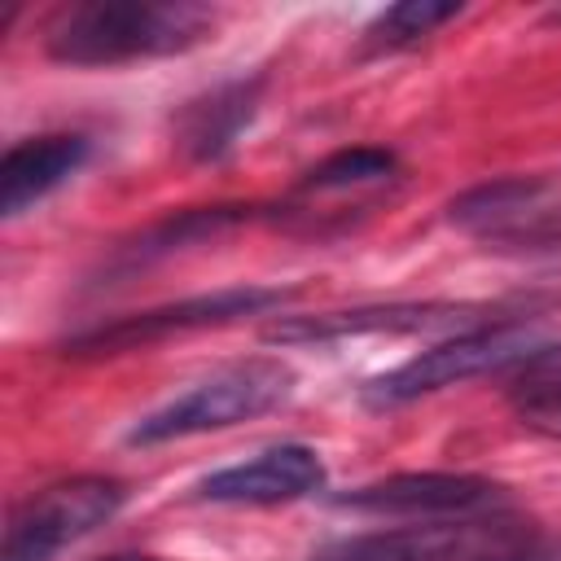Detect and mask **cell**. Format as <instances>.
Masks as SVG:
<instances>
[{"instance_id":"10","label":"cell","mask_w":561,"mask_h":561,"mask_svg":"<svg viewBox=\"0 0 561 561\" xmlns=\"http://www.w3.org/2000/svg\"><path fill=\"white\" fill-rule=\"evenodd\" d=\"M473 307L451 302H412V307H364V311H329V316H289L267 329V342H333L355 333H416L434 324H460L469 329Z\"/></svg>"},{"instance_id":"16","label":"cell","mask_w":561,"mask_h":561,"mask_svg":"<svg viewBox=\"0 0 561 561\" xmlns=\"http://www.w3.org/2000/svg\"><path fill=\"white\" fill-rule=\"evenodd\" d=\"M101 561H158V557H145V552H114V557H101Z\"/></svg>"},{"instance_id":"12","label":"cell","mask_w":561,"mask_h":561,"mask_svg":"<svg viewBox=\"0 0 561 561\" xmlns=\"http://www.w3.org/2000/svg\"><path fill=\"white\" fill-rule=\"evenodd\" d=\"M254 110H259V79H237L188 101V110L180 114V149L197 162L224 158L237 145V136L250 127Z\"/></svg>"},{"instance_id":"7","label":"cell","mask_w":561,"mask_h":561,"mask_svg":"<svg viewBox=\"0 0 561 561\" xmlns=\"http://www.w3.org/2000/svg\"><path fill=\"white\" fill-rule=\"evenodd\" d=\"M285 298H289V289H272V285H232V289L180 298V302H167V307H149V311H136V316H118L110 324L83 329V333H75L66 342V355H118V351H136V346L162 342L171 333H193V329L232 324L241 316L272 311Z\"/></svg>"},{"instance_id":"6","label":"cell","mask_w":561,"mask_h":561,"mask_svg":"<svg viewBox=\"0 0 561 561\" xmlns=\"http://www.w3.org/2000/svg\"><path fill=\"white\" fill-rule=\"evenodd\" d=\"M127 491L114 478L79 473L35 491L4 530V561H53L61 548L79 543L123 508Z\"/></svg>"},{"instance_id":"14","label":"cell","mask_w":561,"mask_h":561,"mask_svg":"<svg viewBox=\"0 0 561 561\" xmlns=\"http://www.w3.org/2000/svg\"><path fill=\"white\" fill-rule=\"evenodd\" d=\"M399 162L390 149H373V145H359V149H342L333 158H324L320 167L307 171L302 188L298 193H351V188H373V184H386L394 180Z\"/></svg>"},{"instance_id":"8","label":"cell","mask_w":561,"mask_h":561,"mask_svg":"<svg viewBox=\"0 0 561 561\" xmlns=\"http://www.w3.org/2000/svg\"><path fill=\"white\" fill-rule=\"evenodd\" d=\"M342 508L355 513H377V517H465V513H491V508H508L504 491L491 478L478 473H390L381 482L355 486L346 495H337Z\"/></svg>"},{"instance_id":"9","label":"cell","mask_w":561,"mask_h":561,"mask_svg":"<svg viewBox=\"0 0 561 561\" xmlns=\"http://www.w3.org/2000/svg\"><path fill=\"white\" fill-rule=\"evenodd\" d=\"M324 486V460L302 443L267 447L241 465L215 469L197 482V500L210 504H289Z\"/></svg>"},{"instance_id":"2","label":"cell","mask_w":561,"mask_h":561,"mask_svg":"<svg viewBox=\"0 0 561 561\" xmlns=\"http://www.w3.org/2000/svg\"><path fill=\"white\" fill-rule=\"evenodd\" d=\"M320 561H548V548L530 522L491 508L342 539Z\"/></svg>"},{"instance_id":"15","label":"cell","mask_w":561,"mask_h":561,"mask_svg":"<svg viewBox=\"0 0 561 561\" xmlns=\"http://www.w3.org/2000/svg\"><path fill=\"white\" fill-rule=\"evenodd\" d=\"M460 13V4H434V0H403V4H390L381 9L368 31H364V44L373 53H394V48H412L421 44L425 35H434L443 22H451Z\"/></svg>"},{"instance_id":"3","label":"cell","mask_w":561,"mask_h":561,"mask_svg":"<svg viewBox=\"0 0 561 561\" xmlns=\"http://www.w3.org/2000/svg\"><path fill=\"white\" fill-rule=\"evenodd\" d=\"M289 394H294V368L289 364H280L272 355L237 359V364L215 368L210 377H202L197 386H188L184 394L162 403L158 412L140 416L131 425L127 443L153 447V443H171V438L228 430V425H241V421H254V416L280 408Z\"/></svg>"},{"instance_id":"4","label":"cell","mask_w":561,"mask_h":561,"mask_svg":"<svg viewBox=\"0 0 561 561\" xmlns=\"http://www.w3.org/2000/svg\"><path fill=\"white\" fill-rule=\"evenodd\" d=\"M530 351H539L530 324H517V320L469 324V329H456V337H443L430 351L403 359L399 368L373 377L364 386V403L368 408H399V403H412L421 394H434V390H447L456 381H469L478 373L513 368Z\"/></svg>"},{"instance_id":"13","label":"cell","mask_w":561,"mask_h":561,"mask_svg":"<svg viewBox=\"0 0 561 561\" xmlns=\"http://www.w3.org/2000/svg\"><path fill=\"white\" fill-rule=\"evenodd\" d=\"M508 399L522 425L561 438V346H539L513 364Z\"/></svg>"},{"instance_id":"11","label":"cell","mask_w":561,"mask_h":561,"mask_svg":"<svg viewBox=\"0 0 561 561\" xmlns=\"http://www.w3.org/2000/svg\"><path fill=\"white\" fill-rule=\"evenodd\" d=\"M88 162V136L79 131H48L9 145L0 162V206L4 215H22L57 184H66Z\"/></svg>"},{"instance_id":"5","label":"cell","mask_w":561,"mask_h":561,"mask_svg":"<svg viewBox=\"0 0 561 561\" xmlns=\"http://www.w3.org/2000/svg\"><path fill=\"white\" fill-rule=\"evenodd\" d=\"M451 224L495 254H557L561 250V180L500 175L447 206Z\"/></svg>"},{"instance_id":"1","label":"cell","mask_w":561,"mask_h":561,"mask_svg":"<svg viewBox=\"0 0 561 561\" xmlns=\"http://www.w3.org/2000/svg\"><path fill=\"white\" fill-rule=\"evenodd\" d=\"M215 31V9L193 0H83L44 26L48 57L66 66H123L197 48Z\"/></svg>"}]
</instances>
